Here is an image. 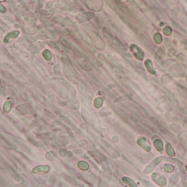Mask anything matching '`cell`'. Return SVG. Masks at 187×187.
Returning <instances> with one entry per match:
<instances>
[{
	"instance_id": "cell-17",
	"label": "cell",
	"mask_w": 187,
	"mask_h": 187,
	"mask_svg": "<svg viewBox=\"0 0 187 187\" xmlns=\"http://www.w3.org/2000/svg\"><path fill=\"white\" fill-rule=\"evenodd\" d=\"M163 32H164V33L166 35H170V34H171V32H172V30H171V29H170V27H165L164 28V30H163Z\"/></svg>"
},
{
	"instance_id": "cell-4",
	"label": "cell",
	"mask_w": 187,
	"mask_h": 187,
	"mask_svg": "<svg viewBox=\"0 0 187 187\" xmlns=\"http://www.w3.org/2000/svg\"><path fill=\"white\" fill-rule=\"evenodd\" d=\"M137 143H138L139 145H140L141 147H142V148H144L147 151H149L151 150L150 147L147 144V140H146V139H144V138H141V139H140L139 140L137 141Z\"/></svg>"
},
{
	"instance_id": "cell-14",
	"label": "cell",
	"mask_w": 187,
	"mask_h": 187,
	"mask_svg": "<svg viewBox=\"0 0 187 187\" xmlns=\"http://www.w3.org/2000/svg\"><path fill=\"white\" fill-rule=\"evenodd\" d=\"M43 55H44V58L47 60H50L51 59V57H52L51 52H50L49 51H48V50L44 51V52H43Z\"/></svg>"
},
{
	"instance_id": "cell-1",
	"label": "cell",
	"mask_w": 187,
	"mask_h": 187,
	"mask_svg": "<svg viewBox=\"0 0 187 187\" xmlns=\"http://www.w3.org/2000/svg\"><path fill=\"white\" fill-rule=\"evenodd\" d=\"M130 49L137 59L142 60L144 58V53H143L142 50L136 44H132L130 47Z\"/></svg>"
},
{
	"instance_id": "cell-6",
	"label": "cell",
	"mask_w": 187,
	"mask_h": 187,
	"mask_svg": "<svg viewBox=\"0 0 187 187\" xmlns=\"http://www.w3.org/2000/svg\"><path fill=\"white\" fill-rule=\"evenodd\" d=\"M18 34H19V31H14V32H10V33L8 34L7 36L5 37L4 41L5 43H7L8 41L11 39V38H15V37H18Z\"/></svg>"
},
{
	"instance_id": "cell-13",
	"label": "cell",
	"mask_w": 187,
	"mask_h": 187,
	"mask_svg": "<svg viewBox=\"0 0 187 187\" xmlns=\"http://www.w3.org/2000/svg\"><path fill=\"white\" fill-rule=\"evenodd\" d=\"M11 106H12V105H11V102H9V101L7 102L4 105V108H3L4 112H9L10 109H11Z\"/></svg>"
},
{
	"instance_id": "cell-9",
	"label": "cell",
	"mask_w": 187,
	"mask_h": 187,
	"mask_svg": "<svg viewBox=\"0 0 187 187\" xmlns=\"http://www.w3.org/2000/svg\"><path fill=\"white\" fill-rule=\"evenodd\" d=\"M154 146L157 149V150L158 151H162L163 149V143L160 140H156L154 141Z\"/></svg>"
},
{
	"instance_id": "cell-19",
	"label": "cell",
	"mask_w": 187,
	"mask_h": 187,
	"mask_svg": "<svg viewBox=\"0 0 187 187\" xmlns=\"http://www.w3.org/2000/svg\"><path fill=\"white\" fill-rule=\"evenodd\" d=\"M1 1H5V0H1Z\"/></svg>"
},
{
	"instance_id": "cell-8",
	"label": "cell",
	"mask_w": 187,
	"mask_h": 187,
	"mask_svg": "<svg viewBox=\"0 0 187 187\" xmlns=\"http://www.w3.org/2000/svg\"><path fill=\"white\" fill-rule=\"evenodd\" d=\"M123 181L126 184H128L130 187H136V184L135 183L133 180H132L131 179L128 178V177H123Z\"/></svg>"
},
{
	"instance_id": "cell-18",
	"label": "cell",
	"mask_w": 187,
	"mask_h": 187,
	"mask_svg": "<svg viewBox=\"0 0 187 187\" xmlns=\"http://www.w3.org/2000/svg\"><path fill=\"white\" fill-rule=\"evenodd\" d=\"M0 10H1V12H3V13L6 11V8H4L2 5H1V6H0Z\"/></svg>"
},
{
	"instance_id": "cell-15",
	"label": "cell",
	"mask_w": 187,
	"mask_h": 187,
	"mask_svg": "<svg viewBox=\"0 0 187 187\" xmlns=\"http://www.w3.org/2000/svg\"><path fill=\"white\" fill-rule=\"evenodd\" d=\"M164 169H165V171L169 172H172L174 170V167L172 165L166 164V165H165V166H164Z\"/></svg>"
},
{
	"instance_id": "cell-10",
	"label": "cell",
	"mask_w": 187,
	"mask_h": 187,
	"mask_svg": "<svg viewBox=\"0 0 187 187\" xmlns=\"http://www.w3.org/2000/svg\"><path fill=\"white\" fill-rule=\"evenodd\" d=\"M78 167H79L80 169L83 170H86L88 169L89 167V165L88 164L86 163V162H83V161H80L79 163H78Z\"/></svg>"
},
{
	"instance_id": "cell-2",
	"label": "cell",
	"mask_w": 187,
	"mask_h": 187,
	"mask_svg": "<svg viewBox=\"0 0 187 187\" xmlns=\"http://www.w3.org/2000/svg\"><path fill=\"white\" fill-rule=\"evenodd\" d=\"M165 158V157H158V158H156L155 160H153V161L151 163L150 165H149L145 168L144 172V173H149V172H151L154 170V168L156 167Z\"/></svg>"
},
{
	"instance_id": "cell-5",
	"label": "cell",
	"mask_w": 187,
	"mask_h": 187,
	"mask_svg": "<svg viewBox=\"0 0 187 187\" xmlns=\"http://www.w3.org/2000/svg\"><path fill=\"white\" fill-rule=\"evenodd\" d=\"M49 168L50 167L47 165H45V166H41V165H39V166H37L35 167L32 170V172L33 173H37L38 172H40V171H42V172H48L49 170Z\"/></svg>"
},
{
	"instance_id": "cell-20",
	"label": "cell",
	"mask_w": 187,
	"mask_h": 187,
	"mask_svg": "<svg viewBox=\"0 0 187 187\" xmlns=\"http://www.w3.org/2000/svg\"></svg>"
},
{
	"instance_id": "cell-11",
	"label": "cell",
	"mask_w": 187,
	"mask_h": 187,
	"mask_svg": "<svg viewBox=\"0 0 187 187\" xmlns=\"http://www.w3.org/2000/svg\"><path fill=\"white\" fill-rule=\"evenodd\" d=\"M102 103H103V100L101 97H97L95 100V102H94V105L96 108H99L100 107H101L102 105Z\"/></svg>"
},
{
	"instance_id": "cell-12",
	"label": "cell",
	"mask_w": 187,
	"mask_h": 187,
	"mask_svg": "<svg viewBox=\"0 0 187 187\" xmlns=\"http://www.w3.org/2000/svg\"><path fill=\"white\" fill-rule=\"evenodd\" d=\"M166 150H167L168 154L170 156H174V152L173 149H172V146L170 144H166Z\"/></svg>"
},
{
	"instance_id": "cell-7",
	"label": "cell",
	"mask_w": 187,
	"mask_h": 187,
	"mask_svg": "<svg viewBox=\"0 0 187 187\" xmlns=\"http://www.w3.org/2000/svg\"><path fill=\"white\" fill-rule=\"evenodd\" d=\"M145 66L147 67L148 71L150 72V73L153 74H155V71L153 69V65H152V63H151V61L149 60H147L146 62H145Z\"/></svg>"
},
{
	"instance_id": "cell-3",
	"label": "cell",
	"mask_w": 187,
	"mask_h": 187,
	"mask_svg": "<svg viewBox=\"0 0 187 187\" xmlns=\"http://www.w3.org/2000/svg\"><path fill=\"white\" fill-rule=\"evenodd\" d=\"M152 179L154 180V181L156 183H157L158 184L161 185V186H164V185L166 184V180H165V178L163 176L160 175V174H153V175H152Z\"/></svg>"
},
{
	"instance_id": "cell-16",
	"label": "cell",
	"mask_w": 187,
	"mask_h": 187,
	"mask_svg": "<svg viewBox=\"0 0 187 187\" xmlns=\"http://www.w3.org/2000/svg\"><path fill=\"white\" fill-rule=\"evenodd\" d=\"M154 39L156 41V42L157 43H160L162 41V37L160 35V34L156 33L154 35Z\"/></svg>"
}]
</instances>
